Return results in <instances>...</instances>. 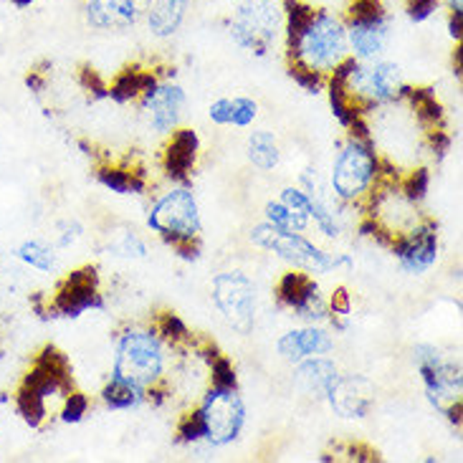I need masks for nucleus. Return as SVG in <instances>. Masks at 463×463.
I'll return each mask as SVG.
<instances>
[{
	"instance_id": "f257e3e1",
	"label": "nucleus",
	"mask_w": 463,
	"mask_h": 463,
	"mask_svg": "<svg viewBox=\"0 0 463 463\" xmlns=\"http://www.w3.org/2000/svg\"><path fill=\"white\" fill-rule=\"evenodd\" d=\"M287 25L281 56L288 74L307 87H326L329 79L350 61L345 15L304 0H284Z\"/></svg>"
},
{
	"instance_id": "f03ea898",
	"label": "nucleus",
	"mask_w": 463,
	"mask_h": 463,
	"mask_svg": "<svg viewBox=\"0 0 463 463\" xmlns=\"http://www.w3.org/2000/svg\"><path fill=\"white\" fill-rule=\"evenodd\" d=\"M180 352V337L167 326L129 325L117 335L109 377L142 390L150 401L167 395L173 390Z\"/></svg>"
},
{
	"instance_id": "7ed1b4c3",
	"label": "nucleus",
	"mask_w": 463,
	"mask_h": 463,
	"mask_svg": "<svg viewBox=\"0 0 463 463\" xmlns=\"http://www.w3.org/2000/svg\"><path fill=\"white\" fill-rule=\"evenodd\" d=\"M326 89L332 91L337 109L350 112L352 125H357L364 114L401 101L411 91L401 63L390 61L388 56L373 61L350 59L329 79Z\"/></svg>"
},
{
	"instance_id": "20e7f679",
	"label": "nucleus",
	"mask_w": 463,
	"mask_h": 463,
	"mask_svg": "<svg viewBox=\"0 0 463 463\" xmlns=\"http://www.w3.org/2000/svg\"><path fill=\"white\" fill-rule=\"evenodd\" d=\"M249 423V408L236 388V377H221L203 390L188 415L180 420V436L185 443H205L208 449L233 446Z\"/></svg>"
},
{
	"instance_id": "39448f33",
	"label": "nucleus",
	"mask_w": 463,
	"mask_h": 463,
	"mask_svg": "<svg viewBox=\"0 0 463 463\" xmlns=\"http://www.w3.org/2000/svg\"><path fill=\"white\" fill-rule=\"evenodd\" d=\"M385 173V163L373 139L367 137L363 127H352V132L339 142L329 167V193L342 208H354L363 213Z\"/></svg>"
},
{
	"instance_id": "423d86ee",
	"label": "nucleus",
	"mask_w": 463,
	"mask_h": 463,
	"mask_svg": "<svg viewBox=\"0 0 463 463\" xmlns=\"http://www.w3.org/2000/svg\"><path fill=\"white\" fill-rule=\"evenodd\" d=\"M137 99L139 117L157 137H170L188 114V91L170 71H132L122 79Z\"/></svg>"
},
{
	"instance_id": "0eeeda50",
	"label": "nucleus",
	"mask_w": 463,
	"mask_h": 463,
	"mask_svg": "<svg viewBox=\"0 0 463 463\" xmlns=\"http://www.w3.org/2000/svg\"><path fill=\"white\" fill-rule=\"evenodd\" d=\"M287 11L284 0H233L228 13V38L256 59L281 53Z\"/></svg>"
},
{
	"instance_id": "6e6552de",
	"label": "nucleus",
	"mask_w": 463,
	"mask_h": 463,
	"mask_svg": "<svg viewBox=\"0 0 463 463\" xmlns=\"http://www.w3.org/2000/svg\"><path fill=\"white\" fill-rule=\"evenodd\" d=\"M76 398L79 395L74 392L69 375L61 373L51 360H43L25 377L24 388L18 392V408L25 423L41 428L59 415L63 420H76L79 418V411H74Z\"/></svg>"
},
{
	"instance_id": "1a4fd4ad",
	"label": "nucleus",
	"mask_w": 463,
	"mask_h": 463,
	"mask_svg": "<svg viewBox=\"0 0 463 463\" xmlns=\"http://www.w3.org/2000/svg\"><path fill=\"white\" fill-rule=\"evenodd\" d=\"M147 228L177 250H198L203 238V215L195 193L183 183H173L163 190L147 211Z\"/></svg>"
},
{
	"instance_id": "9d476101",
	"label": "nucleus",
	"mask_w": 463,
	"mask_h": 463,
	"mask_svg": "<svg viewBox=\"0 0 463 463\" xmlns=\"http://www.w3.org/2000/svg\"><path fill=\"white\" fill-rule=\"evenodd\" d=\"M250 243L256 249L269 250L274 253L276 259L291 266L294 271H304L312 276H325L337 271L339 266L350 263L347 256H335L322 246H317L312 238H307L304 233H287V231H276L266 221H261L259 226L250 228Z\"/></svg>"
},
{
	"instance_id": "9b49d317",
	"label": "nucleus",
	"mask_w": 463,
	"mask_h": 463,
	"mask_svg": "<svg viewBox=\"0 0 463 463\" xmlns=\"http://www.w3.org/2000/svg\"><path fill=\"white\" fill-rule=\"evenodd\" d=\"M413 364L420 375L423 390H426L428 402L446 415L451 423L461 420V364L436 345H415Z\"/></svg>"
},
{
	"instance_id": "f8f14e48",
	"label": "nucleus",
	"mask_w": 463,
	"mask_h": 463,
	"mask_svg": "<svg viewBox=\"0 0 463 463\" xmlns=\"http://www.w3.org/2000/svg\"><path fill=\"white\" fill-rule=\"evenodd\" d=\"M347 46L357 61L385 59L392 43V15L383 0H352L345 11Z\"/></svg>"
},
{
	"instance_id": "ddd939ff",
	"label": "nucleus",
	"mask_w": 463,
	"mask_h": 463,
	"mask_svg": "<svg viewBox=\"0 0 463 463\" xmlns=\"http://www.w3.org/2000/svg\"><path fill=\"white\" fill-rule=\"evenodd\" d=\"M211 301L236 335L249 337L259 319V288L238 269L221 271L211 281Z\"/></svg>"
},
{
	"instance_id": "4468645a",
	"label": "nucleus",
	"mask_w": 463,
	"mask_h": 463,
	"mask_svg": "<svg viewBox=\"0 0 463 463\" xmlns=\"http://www.w3.org/2000/svg\"><path fill=\"white\" fill-rule=\"evenodd\" d=\"M392 256L408 276L428 274L440 256V233L439 226L426 218L418 226L411 228L408 233H402L395 241H390Z\"/></svg>"
},
{
	"instance_id": "2eb2a0df",
	"label": "nucleus",
	"mask_w": 463,
	"mask_h": 463,
	"mask_svg": "<svg viewBox=\"0 0 463 463\" xmlns=\"http://www.w3.org/2000/svg\"><path fill=\"white\" fill-rule=\"evenodd\" d=\"M279 294H281V301L299 317L304 325H326L337 317L335 299H326L325 291L314 281L312 274H304V271L294 274L291 271L281 281Z\"/></svg>"
},
{
	"instance_id": "dca6fc26",
	"label": "nucleus",
	"mask_w": 463,
	"mask_h": 463,
	"mask_svg": "<svg viewBox=\"0 0 463 463\" xmlns=\"http://www.w3.org/2000/svg\"><path fill=\"white\" fill-rule=\"evenodd\" d=\"M152 0H87L84 21L97 33H127L145 24Z\"/></svg>"
},
{
	"instance_id": "f3484780",
	"label": "nucleus",
	"mask_w": 463,
	"mask_h": 463,
	"mask_svg": "<svg viewBox=\"0 0 463 463\" xmlns=\"http://www.w3.org/2000/svg\"><path fill=\"white\" fill-rule=\"evenodd\" d=\"M377 401V388L370 377L357 375V373H339L335 385L326 392L325 402L347 420H363L373 413Z\"/></svg>"
},
{
	"instance_id": "a211bd4d",
	"label": "nucleus",
	"mask_w": 463,
	"mask_h": 463,
	"mask_svg": "<svg viewBox=\"0 0 463 463\" xmlns=\"http://www.w3.org/2000/svg\"><path fill=\"white\" fill-rule=\"evenodd\" d=\"M332 350H335V337L325 325H301L276 339V352L288 364H297L317 354H332Z\"/></svg>"
},
{
	"instance_id": "6ab92c4d",
	"label": "nucleus",
	"mask_w": 463,
	"mask_h": 463,
	"mask_svg": "<svg viewBox=\"0 0 463 463\" xmlns=\"http://www.w3.org/2000/svg\"><path fill=\"white\" fill-rule=\"evenodd\" d=\"M337 377L339 367L335 360H329V354H317V357H307L301 363L291 364L294 385L314 401H325Z\"/></svg>"
},
{
	"instance_id": "aec40b11",
	"label": "nucleus",
	"mask_w": 463,
	"mask_h": 463,
	"mask_svg": "<svg viewBox=\"0 0 463 463\" xmlns=\"http://www.w3.org/2000/svg\"><path fill=\"white\" fill-rule=\"evenodd\" d=\"M193 0H152L145 25L152 38L167 41L180 33V28L188 18Z\"/></svg>"
},
{
	"instance_id": "412c9836",
	"label": "nucleus",
	"mask_w": 463,
	"mask_h": 463,
	"mask_svg": "<svg viewBox=\"0 0 463 463\" xmlns=\"http://www.w3.org/2000/svg\"><path fill=\"white\" fill-rule=\"evenodd\" d=\"M211 122L218 127H236V129H249L259 119V101L236 94V97H221L211 101L208 107Z\"/></svg>"
},
{
	"instance_id": "4be33fe9",
	"label": "nucleus",
	"mask_w": 463,
	"mask_h": 463,
	"mask_svg": "<svg viewBox=\"0 0 463 463\" xmlns=\"http://www.w3.org/2000/svg\"><path fill=\"white\" fill-rule=\"evenodd\" d=\"M13 256L24 263L25 269H33L38 274L51 276L59 271V249L46 238H25L15 246Z\"/></svg>"
},
{
	"instance_id": "5701e85b",
	"label": "nucleus",
	"mask_w": 463,
	"mask_h": 463,
	"mask_svg": "<svg viewBox=\"0 0 463 463\" xmlns=\"http://www.w3.org/2000/svg\"><path fill=\"white\" fill-rule=\"evenodd\" d=\"M246 157L259 173H274L284 155L271 129H253L246 139Z\"/></svg>"
},
{
	"instance_id": "b1692460",
	"label": "nucleus",
	"mask_w": 463,
	"mask_h": 463,
	"mask_svg": "<svg viewBox=\"0 0 463 463\" xmlns=\"http://www.w3.org/2000/svg\"><path fill=\"white\" fill-rule=\"evenodd\" d=\"M263 221L276 231H287V233H307L312 228L309 215L291 211L287 203H281L279 198L263 205Z\"/></svg>"
},
{
	"instance_id": "393cba45",
	"label": "nucleus",
	"mask_w": 463,
	"mask_h": 463,
	"mask_svg": "<svg viewBox=\"0 0 463 463\" xmlns=\"http://www.w3.org/2000/svg\"><path fill=\"white\" fill-rule=\"evenodd\" d=\"M99 398L109 411H135L139 405L150 402V398H147L142 390L132 388V385H127V383H119V380H114V377L107 380V385L101 388Z\"/></svg>"
},
{
	"instance_id": "a878e982",
	"label": "nucleus",
	"mask_w": 463,
	"mask_h": 463,
	"mask_svg": "<svg viewBox=\"0 0 463 463\" xmlns=\"http://www.w3.org/2000/svg\"><path fill=\"white\" fill-rule=\"evenodd\" d=\"M112 250L117 256H125V259H147V243L145 238H139L135 231H125L122 236L117 238V243H112Z\"/></svg>"
},
{
	"instance_id": "bb28decb",
	"label": "nucleus",
	"mask_w": 463,
	"mask_h": 463,
	"mask_svg": "<svg viewBox=\"0 0 463 463\" xmlns=\"http://www.w3.org/2000/svg\"><path fill=\"white\" fill-rule=\"evenodd\" d=\"M13 5H18V8H24V5H31V3H36V0H11Z\"/></svg>"
}]
</instances>
